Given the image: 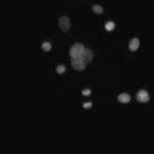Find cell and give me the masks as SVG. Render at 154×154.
I'll use <instances>...</instances> for the list:
<instances>
[{"label":"cell","instance_id":"obj_1","mask_svg":"<svg viewBox=\"0 0 154 154\" xmlns=\"http://www.w3.org/2000/svg\"><path fill=\"white\" fill-rule=\"evenodd\" d=\"M84 48H85V46L82 43H74L71 47V50H69L71 58L72 59H80L81 54H82V51H84Z\"/></svg>","mask_w":154,"mask_h":154},{"label":"cell","instance_id":"obj_2","mask_svg":"<svg viewBox=\"0 0 154 154\" xmlns=\"http://www.w3.org/2000/svg\"><path fill=\"white\" fill-rule=\"evenodd\" d=\"M93 58H94L93 51L89 50V48H84L82 54H81V56H80V60L84 61L85 64H88V63H90V61L93 60Z\"/></svg>","mask_w":154,"mask_h":154},{"label":"cell","instance_id":"obj_3","mask_svg":"<svg viewBox=\"0 0 154 154\" xmlns=\"http://www.w3.org/2000/svg\"><path fill=\"white\" fill-rule=\"evenodd\" d=\"M59 28H60L63 31L69 30L71 21H69V18H68L67 16H61V17H59Z\"/></svg>","mask_w":154,"mask_h":154},{"label":"cell","instance_id":"obj_4","mask_svg":"<svg viewBox=\"0 0 154 154\" xmlns=\"http://www.w3.org/2000/svg\"><path fill=\"white\" fill-rule=\"evenodd\" d=\"M137 101L139 102H141V103H148L149 102V99H150V97H149V94H148V91L146 90H140L139 93H137Z\"/></svg>","mask_w":154,"mask_h":154},{"label":"cell","instance_id":"obj_5","mask_svg":"<svg viewBox=\"0 0 154 154\" xmlns=\"http://www.w3.org/2000/svg\"><path fill=\"white\" fill-rule=\"evenodd\" d=\"M72 67L76 71H84L86 68V64L84 61H81L80 59H72Z\"/></svg>","mask_w":154,"mask_h":154},{"label":"cell","instance_id":"obj_6","mask_svg":"<svg viewBox=\"0 0 154 154\" xmlns=\"http://www.w3.org/2000/svg\"><path fill=\"white\" fill-rule=\"evenodd\" d=\"M139 47H140V39L139 38H132V39H131V42L128 45L129 50L131 51H137V50H139Z\"/></svg>","mask_w":154,"mask_h":154},{"label":"cell","instance_id":"obj_7","mask_svg":"<svg viewBox=\"0 0 154 154\" xmlns=\"http://www.w3.org/2000/svg\"><path fill=\"white\" fill-rule=\"evenodd\" d=\"M118 101H119L120 103H129L131 96L127 93H122V94H119V97H118Z\"/></svg>","mask_w":154,"mask_h":154},{"label":"cell","instance_id":"obj_8","mask_svg":"<svg viewBox=\"0 0 154 154\" xmlns=\"http://www.w3.org/2000/svg\"><path fill=\"white\" fill-rule=\"evenodd\" d=\"M91 9H93L94 13H97V15H101V13H103V7L98 5V4H94L91 7Z\"/></svg>","mask_w":154,"mask_h":154},{"label":"cell","instance_id":"obj_9","mask_svg":"<svg viewBox=\"0 0 154 154\" xmlns=\"http://www.w3.org/2000/svg\"><path fill=\"white\" fill-rule=\"evenodd\" d=\"M104 28H106V30H107V31H111L114 28H115V22H112V21L106 22V25H104Z\"/></svg>","mask_w":154,"mask_h":154},{"label":"cell","instance_id":"obj_10","mask_svg":"<svg viewBox=\"0 0 154 154\" xmlns=\"http://www.w3.org/2000/svg\"><path fill=\"white\" fill-rule=\"evenodd\" d=\"M42 50L43 51H50L51 50V43L50 42H43V43H42Z\"/></svg>","mask_w":154,"mask_h":154},{"label":"cell","instance_id":"obj_11","mask_svg":"<svg viewBox=\"0 0 154 154\" xmlns=\"http://www.w3.org/2000/svg\"><path fill=\"white\" fill-rule=\"evenodd\" d=\"M56 72H58V73H59V74L64 73V72H65V65H63V64L58 65V67H56Z\"/></svg>","mask_w":154,"mask_h":154},{"label":"cell","instance_id":"obj_12","mask_svg":"<svg viewBox=\"0 0 154 154\" xmlns=\"http://www.w3.org/2000/svg\"><path fill=\"white\" fill-rule=\"evenodd\" d=\"M82 106H84V109H90V107H91V102H86V103H84Z\"/></svg>","mask_w":154,"mask_h":154},{"label":"cell","instance_id":"obj_13","mask_svg":"<svg viewBox=\"0 0 154 154\" xmlns=\"http://www.w3.org/2000/svg\"><path fill=\"white\" fill-rule=\"evenodd\" d=\"M82 94H84V96H90V90L85 89V90H82Z\"/></svg>","mask_w":154,"mask_h":154}]
</instances>
